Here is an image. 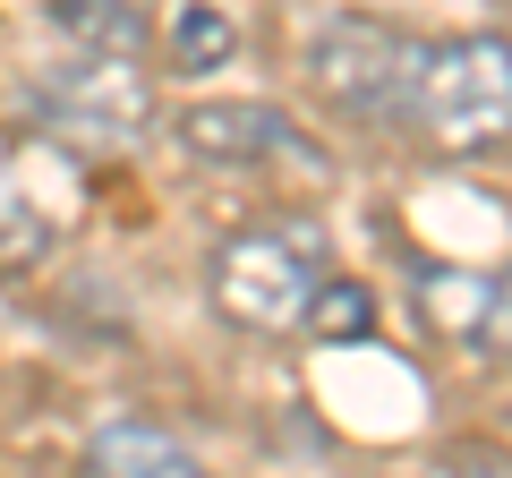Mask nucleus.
<instances>
[{
    "label": "nucleus",
    "mask_w": 512,
    "mask_h": 478,
    "mask_svg": "<svg viewBox=\"0 0 512 478\" xmlns=\"http://www.w3.org/2000/svg\"><path fill=\"white\" fill-rule=\"evenodd\" d=\"M325 282H333V239L308 214L239 222L205 257V291H214L222 325H239V333H299L316 316V299H325Z\"/></svg>",
    "instance_id": "1"
},
{
    "label": "nucleus",
    "mask_w": 512,
    "mask_h": 478,
    "mask_svg": "<svg viewBox=\"0 0 512 478\" xmlns=\"http://www.w3.org/2000/svg\"><path fill=\"white\" fill-rule=\"evenodd\" d=\"M427 60H436V43H419L410 26L359 18V9L325 18V26H316V43H308L316 94L342 111L350 129H410V120H419Z\"/></svg>",
    "instance_id": "2"
},
{
    "label": "nucleus",
    "mask_w": 512,
    "mask_h": 478,
    "mask_svg": "<svg viewBox=\"0 0 512 478\" xmlns=\"http://www.w3.org/2000/svg\"><path fill=\"white\" fill-rule=\"evenodd\" d=\"M410 129H419L436 154H495L512 137V43L504 35L436 43Z\"/></svg>",
    "instance_id": "3"
},
{
    "label": "nucleus",
    "mask_w": 512,
    "mask_h": 478,
    "mask_svg": "<svg viewBox=\"0 0 512 478\" xmlns=\"http://www.w3.org/2000/svg\"><path fill=\"white\" fill-rule=\"evenodd\" d=\"M18 111L86 154H120L154 129V86L137 77V60H60L26 77Z\"/></svg>",
    "instance_id": "4"
},
{
    "label": "nucleus",
    "mask_w": 512,
    "mask_h": 478,
    "mask_svg": "<svg viewBox=\"0 0 512 478\" xmlns=\"http://www.w3.org/2000/svg\"><path fill=\"white\" fill-rule=\"evenodd\" d=\"M180 146L197 154V163H214V171H265V163H282L299 137H291V120H282L274 103H188L180 111Z\"/></svg>",
    "instance_id": "5"
},
{
    "label": "nucleus",
    "mask_w": 512,
    "mask_h": 478,
    "mask_svg": "<svg viewBox=\"0 0 512 478\" xmlns=\"http://www.w3.org/2000/svg\"><path fill=\"white\" fill-rule=\"evenodd\" d=\"M77 478H214V470L154 419H103L77 444Z\"/></svg>",
    "instance_id": "6"
},
{
    "label": "nucleus",
    "mask_w": 512,
    "mask_h": 478,
    "mask_svg": "<svg viewBox=\"0 0 512 478\" xmlns=\"http://www.w3.org/2000/svg\"><path fill=\"white\" fill-rule=\"evenodd\" d=\"M52 18V35L69 43L77 60H137L146 52V9H128V0H52L43 9Z\"/></svg>",
    "instance_id": "7"
},
{
    "label": "nucleus",
    "mask_w": 512,
    "mask_h": 478,
    "mask_svg": "<svg viewBox=\"0 0 512 478\" xmlns=\"http://www.w3.org/2000/svg\"><path fill=\"white\" fill-rule=\"evenodd\" d=\"M487 299H495V265H427L419 274V325L436 342H478L487 325Z\"/></svg>",
    "instance_id": "8"
},
{
    "label": "nucleus",
    "mask_w": 512,
    "mask_h": 478,
    "mask_svg": "<svg viewBox=\"0 0 512 478\" xmlns=\"http://www.w3.org/2000/svg\"><path fill=\"white\" fill-rule=\"evenodd\" d=\"M231 52H239V26L222 18L214 0H188L180 18H171V60H180V69H197V77H205V69H222Z\"/></svg>",
    "instance_id": "9"
},
{
    "label": "nucleus",
    "mask_w": 512,
    "mask_h": 478,
    "mask_svg": "<svg viewBox=\"0 0 512 478\" xmlns=\"http://www.w3.org/2000/svg\"><path fill=\"white\" fill-rule=\"evenodd\" d=\"M52 257V222H43V205H0V282L9 274H35V265Z\"/></svg>",
    "instance_id": "10"
},
{
    "label": "nucleus",
    "mask_w": 512,
    "mask_h": 478,
    "mask_svg": "<svg viewBox=\"0 0 512 478\" xmlns=\"http://www.w3.org/2000/svg\"><path fill=\"white\" fill-rule=\"evenodd\" d=\"M308 333H316V342H359V333H376V299H367V282L333 274L325 299H316V316H308Z\"/></svg>",
    "instance_id": "11"
},
{
    "label": "nucleus",
    "mask_w": 512,
    "mask_h": 478,
    "mask_svg": "<svg viewBox=\"0 0 512 478\" xmlns=\"http://www.w3.org/2000/svg\"><path fill=\"white\" fill-rule=\"evenodd\" d=\"M478 359H512V265H495V299H487V325H478Z\"/></svg>",
    "instance_id": "12"
},
{
    "label": "nucleus",
    "mask_w": 512,
    "mask_h": 478,
    "mask_svg": "<svg viewBox=\"0 0 512 478\" xmlns=\"http://www.w3.org/2000/svg\"><path fill=\"white\" fill-rule=\"evenodd\" d=\"M436 478H512V453H495V444H444Z\"/></svg>",
    "instance_id": "13"
}]
</instances>
